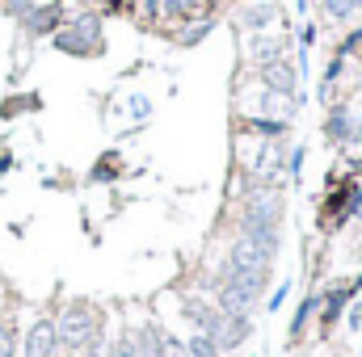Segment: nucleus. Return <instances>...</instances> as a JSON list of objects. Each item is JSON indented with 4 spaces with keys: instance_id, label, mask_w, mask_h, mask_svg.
Returning a JSON list of instances; mask_svg holds the SVG:
<instances>
[{
    "instance_id": "1",
    "label": "nucleus",
    "mask_w": 362,
    "mask_h": 357,
    "mask_svg": "<svg viewBox=\"0 0 362 357\" xmlns=\"http://www.w3.org/2000/svg\"><path fill=\"white\" fill-rule=\"evenodd\" d=\"M59 328V349L68 357H101L105 353V315L93 303H68L55 315Z\"/></svg>"
},
{
    "instance_id": "2",
    "label": "nucleus",
    "mask_w": 362,
    "mask_h": 357,
    "mask_svg": "<svg viewBox=\"0 0 362 357\" xmlns=\"http://www.w3.org/2000/svg\"><path fill=\"white\" fill-rule=\"evenodd\" d=\"M282 214H286V202H282V189L266 185H253L236 210V227L240 236H253V231H278L282 227Z\"/></svg>"
},
{
    "instance_id": "3",
    "label": "nucleus",
    "mask_w": 362,
    "mask_h": 357,
    "mask_svg": "<svg viewBox=\"0 0 362 357\" xmlns=\"http://www.w3.org/2000/svg\"><path fill=\"white\" fill-rule=\"evenodd\" d=\"M51 47L59 55H72V59H97L105 51V34H101V17L97 13H76L68 17L55 34H51Z\"/></svg>"
},
{
    "instance_id": "4",
    "label": "nucleus",
    "mask_w": 362,
    "mask_h": 357,
    "mask_svg": "<svg viewBox=\"0 0 362 357\" xmlns=\"http://www.w3.org/2000/svg\"><path fill=\"white\" fill-rule=\"evenodd\" d=\"M68 21V8H64V0H34V8L17 21L30 38H51L59 25Z\"/></svg>"
},
{
    "instance_id": "5",
    "label": "nucleus",
    "mask_w": 362,
    "mask_h": 357,
    "mask_svg": "<svg viewBox=\"0 0 362 357\" xmlns=\"http://www.w3.org/2000/svg\"><path fill=\"white\" fill-rule=\"evenodd\" d=\"M249 337H253V315H228V311H219V324H215V332H211L219 357L236 353Z\"/></svg>"
},
{
    "instance_id": "6",
    "label": "nucleus",
    "mask_w": 362,
    "mask_h": 357,
    "mask_svg": "<svg viewBox=\"0 0 362 357\" xmlns=\"http://www.w3.org/2000/svg\"><path fill=\"white\" fill-rule=\"evenodd\" d=\"M59 328H55V320L51 315H38L34 324H30V332H25V341H21V357H59Z\"/></svg>"
},
{
    "instance_id": "7",
    "label": "nucleus",
    "mask_w": 362,
    "mask_h": 357,
    "mask_svg": "<svg viewBox=\"0 0 362 357\" xmlns=\"http://www.w3.org/2000/svg\"><path fill=\"white\" fill-rule=\"evenodd\" d=\"M228 265H236V269H257V273H270L274 253L266 248V244H257L253 236H236V240H232V248H228Z\"/></svg>"
},
{
    "instance_id": "8",
    "label": "nucleus",
    "mask_w": 362,
    "mask_h": 357,
    "mask_svg": "<svg viewBox=\"0 0 362 357\" xmlns=\"http://www.w3.org/2000/svg\"><path fill=\"white\" fill-rule=\"evenodd\" d=\"M262 85H266V92L295 97V92H299V72H295L286 59H274V63H266V68H262Z\"/></svg>"
},
{
    "instance_id": "9",
    "label": "nucleus",
    "mask_w": 362,
    "mask_h": 357,
    "mask_svg": "<svg viewBox=\"0 0 362 357\" xmlns=\"http://www.w3.org/2000/svg\"><path fill=\"white\" fill-rule=\"evenodd\" d=\"M350 298H354L350 282H337V286H333V290H329V294L320 298V311H316V315H320V328H325V332H333V324H337V320L346 315Z\"/></svg>"
},
{
    "instance_id": "10",
    "label": "nucleus",
    "mask_w": 362,
    "mask_h": 357,
    "mask_svg": "<svg viewBox=\"0 0 362 357\" xmlns=\"http://www.w3.org/2000/svg\"><path fill=\"white\" fill-rule=\"evenodd\" d=\"M181 315L189 320V328H194V332H215V324H219V307H215V303H206V298H194V294L181 303Z\"/></svg>"
},
{
    "instance_id": "11",
    "label": "nucleus",
    "mask_w": 362,
    "mask_h": 357,
    "mask_svg": "<svg viewBox=\"0 0 362 357\" xmlns=\"http://www.w3.org/2000/svg\"><path fill=\"white\" fill-rule=\"evenodd\" d=\"M354 122H358V118H354L346 105H333V109H329V118H325V135H329L333 143H350Z\"/></svg>"
},
{
    "instance_id": "12",
    "label": "nucleus",
    "mask_w": 362,
    "mask_h": 357,
    "mask_svg": "<svg viewBox=\"0 0 362 357\" xmlns=\"http://www.w3.org/2000/svg\"><path fill=\"white\" fill-rule=\"evenodd\" d=\"M135 341V357H160V341H165V328L160 324H139L131 332Z\"/></svg>"
},
{
    "instance_id": "13",
    "label": "nucleus",
    "mask_w": 362,
    "mask_h": 357,
    "mask_svg": "<svg viewBox=\"0 0 362 357\" xmlns=\"http://www.w3.org/2000/svg\"><path fill=\"white\" fill-rule=\"evenodd\" d=\"M320 298H325V294H308V298L299 303V311L291 315V328H286V332H291V341H299V337H303V328H308V324H312V315L320 311Z\"/></svg>"
},
{
    "instance_id": "14",
    "label": "nucleus",
    "mask_w": 362,
    "mask_h": 357,
    "mask_svg": "<svg viewBox=\"0 0 362 357\" xmlns=\"http://www.w3.org/2000/svg\"><path fill=\"white\" fill-rule=\"evenodd\" d=\"M282 51H286V42L282 38H253V59L266 68L274 59H282Z\"/></svg>"
},
{
    "instance_id": "15",
    "label": "nucleus",
    "mask_w": 362,
    "mask_h": 357,
    "mask_svg": "<svg viewBox=\"0 0 362 357\" xmlns=\"http://www.w3.org/2000/svg\"><path fill=\"white\" fill-rule=\"evenodd\" d=\"M286 126H291V122L270 118V114H266V118H249V122H245V131H257V135H266V139H282V135H286Z\"/></svg>"
},
{
    "instance_id": "16",
    "label": "nucleus",
    "mask_w": 362,
    "mask_h": 357,
    "mask_svg": "<svg viewBox=\"0 0 362 357\" xmlns=\"http://www.w3.org/2000/svg\"><path fill=\"white\" fill-rule=\"evenodd\" d=\"M274 17H278V8H274V4H253V8H245V13H240V21H245L249 30H266Z\"/></svg>"
},
{
    "instance_id": "17",
    "label": "nucleus",
    "mask_w": 362,
    "mask_h": 357,
    "mask_svg": "<svg viewBox=\"0 0 362 357\" xmlns=\"http://www.w3.org/2000/svg\"><path fill=\"white\" fill-rule=\"evenodd\" d=\"M21 353V341H17V324L4 315L0 320V357H17Z\"/></svg>"
},
{
    "instance_id": "18",
    "label": "nucleus",
    "mask_w": 362,
    "mask_h": 357,
    "mask_svg": "<svg viewBox=\"0 0 362 357\" xmlns=\"http://www.w3.org/2000/svg\"><path fill=\"white\" fill-rule=\"evenodd\" d=\"M185 353H189V357H219V349H215L211 332H194V337L185 341Z\"/></svg>"
},
{
    "instance_id": "19",
    "label": "nucleus",
    "mask_w": 362,
    "mask_h": 357,
    "mask_svg": "<svg viewBox=\"0 0 362 357\" xmlns=\"http://www.w3.org/2000/svg\"><path fill=\"white\" fill-rule=\"evenodd\" d=\"M25 109H38V97H4L0 118L8 122V118H17V114H25Z\"/></svg>"
},
{
    "instance_id": "20",
    "label": "nucleus",
    "mask_w": 362,
    "mask_h": 357,
    "mask_svg": "<svg viewBox=\"0 0 362 357\" xmlns=\"http://www.w3.org/2000/svg\"><path fill=\"white\" fill-rule=\"evenodd\" d=\"M105 357H135V341H131V328L118 337V341H110L105 345Z\"/></svg>"
},
{
    "instance_id": "21",
    "label": "nucleus",
    "mask_w": 362,
    "mask_h": 357,
    "mask_svg": "<svg viewBox=\"0 0 362 357\" xmlns=\"http://www.w3.org/2000/svg\"><path fill=\"white\" fill-rule=\"evenodd\" d=\"M114 173H118V156L110 152V156H105V160L93 169V181H114Z\"/></svg>"
},
{
    "instance_id": "22",
    "label": "nucleus",
    "mask_w": 362,
    "mask_h": 357,
    "mask_svg": "<svg viewBox=\"0 0 362 357\" xmlns=\"http://www.w3.org/2000/svg\"><path fill=\"white\" fill-rule=\"evenodd\" d=\"M160 357H189V353H185V345H181L177 337L165 332V341H160Z\"/></svg>"
},
{
    "instance_id": "23",
    "label": "nucleus",
    "mask_w": 362,
    "mask_h": 357,
    "mask_svg": "<svg viewBox=\"0 0 362 357\" xmlns=\"http://www.w3.org/2000/svg\"><path fill=\"white\" fill-rule=\"evenodd\" d=\"M206 34H211V21H206V25H194V30H185V34H181V47H194V42H202Z\"/></svg>"
},
{
    "instance_id": "24",
    "label": "nucleus",
    "mask_w": 362,
    "mask_h": 357,
    "mask_svg": "<svg viewBox=\"0 0 362 357\" xmlns=\"http://www.w3.org/2000/svg\"><path fill=\"white\" fill-rule=\"evenodd\" d=\"M350 328H362V298L350 307Z\"/></svg>"
},
{
    "instance_id": "25",
    "label": "nucleus",
    "mask_w": 362,
    "mask_h": 357,
    "mask_svg": "<svg viewBox=\"0 0 362 357\" xmlns=\"http://www.w3.org/2000/svg\"><path fill=\"white\" fill-rule=\"evenodd\" d=\"M8 169H13V156H8V152H0V173H8Z\"/></svg>"
},
{
    "instance_id": "26",
    "label": "nucleus",
    "mask_w": 362,
    "mask_h": 357,
    "mask_svg": "<svg viewBox=\"0 0 362 357\" xmlns=\"http://www.w3.org/2000/svg\"><path fill=\"white\" fill-rule=\"evenodd\" d=\"M346 4H350V8H354V13H358V8H362V0H346Z\"/></svg>"
},
{
    "instance_id": "27",
    "label": "nucleus",
    "mask_w": 362,
    "mask_h": 357,
    "mask_svg": "<svg viewBox=\"0 0 362 357\" xmlns=\"http://www.w3.org/2000/svg\"><path fill=\"white\" fill-rule=\"evenodd\" d=\"M0 320H4V307H0Z\"/></svg>"
},
{
    "instance_id": "28",
    "label": "nucleus",
    "mask_w": 362,
    "mask_h": 357,
    "mask_svg": "<svg viewBox=\"0 0 362 357\" xmlns=\"http://www.w3.org/2000/svg\"><path fill=\"white\" fill-rule=\"evenodd\" d=\"M0 4H8V0H0Z\"/></svg>"
},
{
    "instance_id": "29",
    "label": "nucleus",
    "mask_w": 362,
    "mask_h": 357,
    "mask_svg": "<svg viewBox=\"0 0 362 357\" xmlns=\"http://www.w3.org/2000/svg\"><path fill=\"white\" fill-rule=\"evenodd\" d=\"M85 4H93V0H85Z\"/></svg>"
},
{
    "instance_id": "30",
    "label": "nucleus",
    "mask_w": 362,
    "mask_h": 357,
    "mask_svg": "<svg viewBox=\"0 0 362 357\" xmlns=\"http://www.w3.org/2000/svg\"><path fill=\"white\" fill-rule=\"evenodd\" d=\"M299 357H303V353H299Z\"/></svg>"
}]
</instances>
